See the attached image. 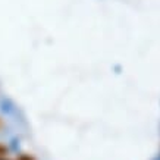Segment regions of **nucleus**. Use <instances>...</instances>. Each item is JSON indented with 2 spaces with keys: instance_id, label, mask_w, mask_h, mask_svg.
I'll use <instances>...</instances> for the list:
<instances>
[{
  "instance_id": "nucleus-1",
  "label": "nucleus",
  "mask_w": 160,
  "mask_h": 160,
  "mask_svg": "<svg viewBox=\"0 0 160 160\" xmlns=\"http://www.w3.org/2000/svg\"><path fill=\"white\" fill-rule=\"evenodd\" d=\"M8 154V147L5 144H0V157H5Z\"/></svg>"
}]
</instances>
